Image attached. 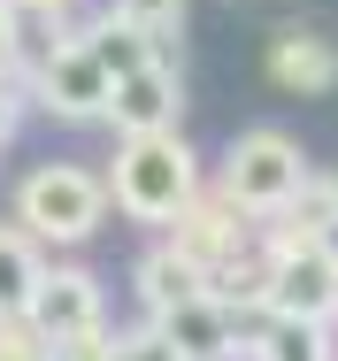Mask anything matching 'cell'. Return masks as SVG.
<instances>
[{"mask_svg":"<svg viewBox=\"0 0 338 361\" xmlns=\"http://www.w3.org/2000/svg\"><path fill=\"white\" fill-rule=\"evenodd\" d=\"M116 208L131 223H169L185 200H193V154L177 131H138L116 154V177H108Z\"/></svg>","mask_w":338,"mask_h":361,"instance_id":"obj_1","label":"cell"},{"mask_svg":"<svg viewBox=\"0 0 338 361\" xmlns=\"http://www.w3.org/2000/svg\"><path fill=\"white\" fill-rule=\"evenodd\" d=\"M39 92H47V108L69 116V123H85V116H108V100H116V77L100 70V54L92 47H62L47 77H39Z\"/></svg>","mask_w":338,"mask_h":361,"instance_id":"obj_5","label":"cell"},{"mask_svg":"<svg viewBox=\"0 0 338 361\" xmlns=\"http://www.w3.org/2000/svg\"><path fill=\"white\" fill-rule=\"evenodd\" d=\"M315 246H323V254H331V262H338V231H323V238H315Z\"/></svg>","mask_w":338,"mask_h":361,"instance_id":"obj_14","label":"cell"},{"mask_svg":"<svg viewBox=\"0 0 338 361\" xmlns=\"http://www.w3.org/2000/svg\"><path fill=\"white\" fill-rule=\"evenodd\" d=\"M277 315H292V323H315L323 307H338V262L323 246H308V254H292L284 269H277Z\"/></svg>","mask_w":338,"mask_h":361,"instance_id":"obj_6","label":"cell"},{"mask_svg":"<svg viewBox=\"0 0 338 361\" xmlns=\"http://www.w3.org/2000/svg\"><path fill=\"white\" fill-rule=\"evenodd\" d=\"M138 277H146V300H154L162 315H169L177 300H193V292H200V285H193V269H185V262H169V254H154Z\"/></svg>","mask_w":338,"mask_h":361,"instance_id":"obj_12","label":"cell"},{"mask_svg":"<svg viewBox=\"0 0 338 361\" xmlns=\"http://www.w3.org/2000/svg\"><path fill=\"white\" fill-rule=\"evenodd\" d=\"M108 116L123 123V139H138V131H169V116H177V85H169V70H162V62H146V70L116 77Z\"/></svg>","mask_w":338,"mask_h":361,"instance_id":"obj_7","label":"cell"},{"mask_svg":"<svg viewBox=\"0 0 338 361\" xmlns=\"http://www.w3.org/2000/svg\"><path fill=\"white\" fill-rule=\"evenodd\" d=\"M100 208H108V185L85 177V169H69V161L31 169L23 192H16V223H23L31 238H54V246L92 238V231H100Z\"/></svg>","mask_w":338,"mask_h":361,"instance_id":"obj_2","label":"cell"},{"mask_svg":"<svg viewBox=\"0 0 338 361\" xmlns=\"http://www.w3.org/2000/svg\"><path fill=\"white\" fill-rule=\"evenodd\" d=\"M39 246H31V231H8L0 223V315H23L31 307V292H39Z\"/></svg>","mask_w":338,"mask_h":361,"instance_id":"obj_10","label":"cell"},{"mask_svg":"<svg viewBox=\"0 0 338 361\" xmlns=\"http://www.w3.org/2000/svg\"><path fill=\"white\" fill-rule=\"evenodd\" d=\"M277 85H300V92H323V85H338V54L323 47V39H300V31H284L270 54Z\"/></svg>","mask_w":338,"mask_h":361,"instance_id":"obj_9","label":"cell"},{"mask_svg":"<svg viewBox=\"0 0 338 361\" xmlns=\"http://www.w3.org/2000/svg\"><path fill=\"white\" fill-rule=\"evenodd\" d=\"M85 47L100 54V70H108V77H131V70H146V62H154V31H138L131 16H123V23H100Z\"/></svg>","mask_w":338,"mask_h":361,"instance_id":"obj_11","label":"cell"},{"mask_svg":"<svg viewBox=\"0 0 338 361\" xmlns=\"http://www.w3.org/2000/svg\"><path fill=\"white\" fill-rule=\"evenodd\" d=\"M0 323H8V315H0ZM0 361H39V346H23V338H8V331H0Z\"/></svg>","mask_w":338,"mask_h":361,"instance_id":"obj_13","label":"cell"},{"mask_svg":"<svg viewBox=\"0 0 338 361\" xmlns=\"http://www.w3.org/2000/svg\"><path fill=\"white\" fill-rule=\"evenodd\" d=\"M23 323H31L39 346L92 338V323H100V292H92V277H85V269H47L39 292H31V307H23Z\"/></svg>","mask_w":338,"mask_h":361,"instance_id":"obj_4","label":"cell"},{"mask_svg":"<svg viewBox=\"0 0 338 361\" xmlns=\"http://www.w3.org/2000/svg\"><path fill=\"white\" fill-rule=\"evenodd\" d=\"M300 177H308V161H300V146L284 131H254V139L231 146V161H223V185H231L239 208H284L300 192Z\"/></svg>","mask_w":338,"mask_h":361,"instance_id":"obj_3","label":"cell"},{"mask_svg":"<svg viewBox=\"0 0 338 361\" xmlns=\"http://www.w3.org/2000/svg\"><path fill=\"white\" fill-rule=\"evenodd\" d=\"M162 338L177 346V361H223L231 354V331H223V307L193 292V300H177L169 315H162Z\"/></svg>","mask_w":338,"mask_h":361,"instance_id":"obj_8","label":"cell"}]
</instances>
